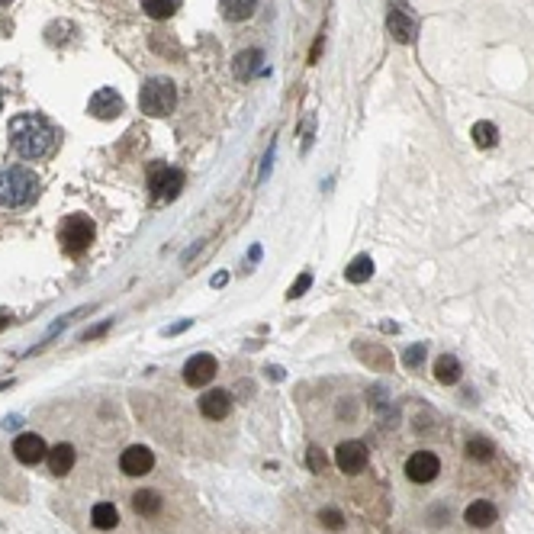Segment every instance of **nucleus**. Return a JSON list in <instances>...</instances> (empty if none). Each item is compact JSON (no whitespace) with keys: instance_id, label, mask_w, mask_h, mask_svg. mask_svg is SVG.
<instances>
[{"instance_id":"obj_35","label":"nucleus","mask_w":534,"mask_h":534,"mask_svg":"<svg viewBox=\"0 0 534 534\" xmlns=\"http://www.w3.org/2000/svg\"><path fill=\"white\" fill-rule=\"evenodd\" d=\"M0 106H4V94H0Z\"/></svg>"},{"instance_id":"obj_15","label":"nucleus","mask_w":534,"mask_h":534,"mask_svg":"<svg viewBox=\"0 0 534 534\" xmlns=\"http://www.w3.org/2000/svg\"><path fill=\"white\" fill-rule=\"evenodd\" d=\"M496 518H499V508L489 499H473L470 506L464 508V521L470 528H489V525H496Z\"/></svg>"},{"instance_id":"obj_1","label":"nucleus","mask_w":534,"mask_h":534,"mask_svg":"<svg viewBox=\"0 0 534 534\" xmlns=\"http://www.w3.org/2000/svg\"><path fill=\"white\" fill-rule=\"evenodd\" d=\"M7 139L10 148H13L16 158L23 161H42L55 152V142H58V132L49 119L42 113H20V116L10 119V129H7Z\"/></svg>"},{"instance_id":"obj_5","label":"nucleus","mask_w":534,"mask_h":534,"mask_svg":"<svg viewBox=\"0 0 534 534\" xmlns=\"http://www.w3.org/2000/svg\"><path fill=\"white\" fill-rule=\"evenodd\" d=\"M184 171L181 167H171V165H155L148 171V190H152V200L155 203H171L181 196L184 190Z\"/></svg>"},{"instance_id":"obj_8","label":"nucleus","mask_w":534,"mask_h":534,"mask_svg":"<svg viewBox=\"0 0 534 534\" xmlns=\"http://www.w3.org/2000/svg\"><path fill=\"white\" fill-rule=\"evenodd\" d=\"M13 457L20 460L23 467H35L49 457V447H45V441H42L35 431H23L13 441Z\"/></svg>"},{"instance_id":"obj_12","label":"nucleus","mask_w":534,"mask_h":534,"mask_svg":"<svg viewBox=\"0 0 534 534\" xmlns=\"http://www.w3.org/2000/svg\"><path fill=\"white\" fill-rule=\"evenodd\" d=\"M87 110H91V116H97V119H116L119 113H123V97H119L113 87H100V91H94Z\"/></svg>"},{"instance_id":"obj_34","label":"nucleus","mask_w":534,"mask_h":534,"mask_svg":"<svg viewBox=\"0 0 534 534\" xmlns=\"http://www.w3.org/2000/svg\"><path fill=\"white\" fill-rule=\"evenodd\" d=\"M0 7H10V0H0Z\"/></svg>"},{"instance_id":"obj_17","label":"nucleus","mask_w":534,"mask_h":534,"mask_svg":"<svg viewBox=\"0 0 534 534\" xmlns=\"http://www.w3.org/2000/svg\"><path fill=\"white\" fill-rule=\"evenodd\" d=\"M460 377H464V367H460V361L454 357V354H441L435 361V380L444 383V386H454V383H460Z\"/></svg>"},{"instance_id":"obj_6","label":"nucleus","mask_w":534,"mask_h":534,"mask_svg":"<svg viewBox=\"0 0 534 534\" xmlns=\"http://www.w3.org/2000/svg\"><path fill=\"white\" fill-rule=\"evenodd\" d=\"M335 464H338V470L347 473V477L361 473L364 467L370 464L367 444H364V441H341L338 447H335Z\"/></svg>"},{"instance_id":"obj_16","label":"nucleus","mask_w":534,"mask_h":534,"mask_svg":"<svg viewBox=\"0 0 534 534\" xmlns=\"http://www.w3.org/2000/svg\"><path fill=\"white\" fill-rule=\"evenodd\" d=\"M49 470L55 473V477H65V473H71L74 470V460H77V454H74V447L71 444H55V447H49Z\"/></svg>"},{"instance_id":"obj_13","label":"nucleus","mask_w":534,"mask_h":534,"mask_svg":"<svg viewBox=\"0 0 534 534\" xmlns=\"http://www.w3.org/2000/svg\"><path fill=\"white\" fill-rule=\"evenodd\" d=\"M200 412L209 422H222L232 412V393H226V389H206L200 396Z\"/></svg>"},{"instance_id":"obj_33","label":"nucleus","mask_w":534,"mask_h":534,"mask_svg":"<svg viewBox=\"0 0 534 534\" xmlns=\"http://www.w3.org/2000/svg\"><path fill=\"white\" fill-rule=\"evenodd\" d=\"M7 326H10V319H7V316H0V332H4Z\"/></svg>"},{"instance_id":"obj_32","label":"nucleus","mask_w":534,"mask_h":534,"mask_svg":"<svg viewBox=\"0 0 534 534\" xmlns=\"http://www.w3.org/2000/svg\"><path fill=\"white\" fill-rule=\"evenodd\" d=\"M319 52H322V35L316 39V45H313V55H309V62H319Z\"/></svg>"},{"instance_id":"obj_25","label":"nucleus","mask_w":534,"mask_h":534,"mask_svg":"<svg viewBox=\"0 0 534 534\" xmlns=\"http://www.w3.org/2000/svg\"><path fill=\"white\" fill-rule=\"evenodd\" d=\"M425 354H428V347L425 345H409L403 351V364L409 370H416V367H422V361H425Z\"/></svg>"},{"instance_id":"obj_9","label":"nucleus","mask_w":534,"mask_h":534,"mask_svg":"<svg viewBox=\"0 0 534 534\" xmlns=\"http://www.w3.org/2000/svg\"><path fill=\"white\" fill-rule=\"evenodd\" d=\"M216 370H219V364H216L213 354H194L184 364V383L187 386H206V383L216 380Z\"/></svg>"},{"instance_id":"obj_28","label":"nucleus","mask_w":534,"mask_h":534,"mask_svg":"<svg viewBox=\"0 0 534 534\" xmlns=\"http://www.w3.org/2000/svg\"><path fill=\"white\" fill-rule=\"evenodd\" d=\"M357 354H361L367 364H377V367H383V370L389 367V354L383 351V347H370V354L367 351H357Z\"/></svg>"},{"instance_id":"obj_7","label":"nucleus","mask_w":534,"mask_h":534,"mask_svg":"<svg viewBox=\"0 0 534 534\" xmlns=\"http://www.w3.org/2000/svg\"><path fill=\"white\" fill-rule=\"evenodd\" d=\"M152 467H155V454L145 444H129V447L119 454V470H123L126 477H145V473H152Z\"/></svg>"},{"instance_id":"obj_21","label":"nucleus","mask_w":534,"mask_h":534,"mask_svg":"<svg viewBox=\"0 0 534 534\" xmlns=\"http://www.w3.org/2000/svg\"><path fill=\"white\" fill-rule=\"evenodd\" d=\"M132 508H135V515H142V518H155V515L161 512V496L155 493V489H139V493L132 496Z\"/></svg>"},{"instance_id":"obj_30","label":"nucleus","mask_w":534,"mask_h":534,"mask_svg":"<svg viewBox=\"0 0 534 534\" xmlns=\"http://www.w3.org/2000/svg\"><path fill=\"white\" fill-rule=\"evenodd\" d=\"M113 326V319H106V322H100V326H94L91 332H84V341H91V338H100V335L106 332V328Z\"/></svg>"},{"instance_id":"obj_4","label":"nucleus","mask_w":534,"mask_h":534,"mask_svg":"<svg viewBox=\"0 0 534 534\" xmlns=\"http://www.w3.org/2000/svg\"><path fill=\"white\" fill-rule=\"evenodd\" d=\"M94 235H97V229H94V222L87 219V216H81V213L68 216V219L62 222V229H58V242H62V248L68 251L71 257L84 255V251L91 248Z\"/></svg>"},{"instance_id":"obj_11","label":"nucleus","mask_w":534,"mask_h":534,"mask_svg":"<svg viewBox=\"0 0 534 534\" xmlns=\"http://www.w3.org/2000/svg\"><path fill=\"white\" fill-rule=\"evenodd\" d=\"M386 29H389V35H393L399 45H409V42H416L418 23L412 20L403 7H396V4H393V7H389V13H386Z\"/></svg>"},{"instance_id":"obj_10","label":"nucleus","mask_w":534,"mask_h":534,"mask_svg":"<svg viewBox=\"0 0 534 534\" xmlns=\"http://www.w3.org/2000/svg\"><path fill=\"white\" fill-rule=\"evenodd\" d=\"M438 473H441V460H438L435 451H416L406 460V477L412 483H431Z\"/></svg>"},{"instance_id":"obj_22","label":"nucleus","mask_w":534,"mask_h":534,"mask_svg":"<svg viewBox=\"0 0 534 534\" xmlns=\"http://www.w3.org/2000/svg\"><path fill=\"white\" fill-rule=\"evenodd\" d=\"M470 139L477 148H493L496 142H499V129H496V123H489V119H479V123H473Z\"/></svg>"},{"instance_id":"obj_18","label":"nucleus","mask_w":534,"mask_h":534,"mask_svg":"<svg viewBox=\"0 0 534 534\" xmlns=\"http://www.w3.org/2000/svg\"><path fill=\"white\" fill-rule=\"evenodd\" d=\"M370 277H374V257H370V255H357L345 267V280H347V284H367Z\"/></svg>"},{"instance_id":"obj_2","label":"nucleus","mask_w":534,"mask_h":534,"mask_svg":"<svg viewBox=\"0 0 534 534\" xmlns=\"http://www.w3.org/2000/svg\"><path fill=\"white\" fill-rule=\"evenodd\" d=\"M39 196V177L29 167H0V209H26Z\"/></svg>"},{"instance_id":"obj_26","label":"nucleus","mask_w":534,"mask_h":534,"mask_svg":"<svg viewBox=\"0 0 534 534\" xmlns=\"http://www.w3.org/2000/svg\"><path fill=\"white\" fill-rule=\"evenodd\" d=\"M319 525H326L328 531H341V528H345V515H341L338 508H322V512H319Z\"/></svg>"},{"instance_id":"obj_23","label":"nucleus","mask_w":534,"mask_h":534,"mask_svg":"<svg viewBox=\"0 0 534 534\" xmlns=\"http://www.w3.org/2000/svg\"><path fill=\"white\" fill-rule=\"evenodd\" d=\"M467 457L477 460V464H486V460H493V457H496L493 441H489V438H483V435L470 438V441H467Z\"/></svg>"},{"instance_id":"obj_14","label":"nucleus","mask_w":534,"mask_h":534,"mask_svg":"<svg viewBox=\"0 0 534 534\" xmlns=\"http://www.w3.org/2000/svg\"><path fill=\"white\" fill-rule=\"evenodd\" d=\"M238 81H251V77L264 74V52L261 49H245L235 55V65H232Z\"/></svg>"},{"instance_id":"obj_3","label":"nucleus","mask_w":534,"mask_h":534,"mask_svg":"<svg viewBox=\"0 0 534 534\" xmlns=\"http://www.w3.org/2000/svg\"><path fill=\"white\" fill-rule=\"evenodd\" d=\"M139 106L148 116H167L177 106V87L167 77H148L139 91Z\"/></svg>"},{"instance_id":"obj_20","label":"nucleus","mask_w":534,"mask_h":534,"mask_svg":"<svg viewBox=\"0 0 534 534\" xmlns=\"http://www.w3.org/2000/svg\"><path fill=\"white\" fill-rule=\"evenodd\" d=\"M91 525L97 528V531H113V528L119 525V512L113 502H97V506L91 508Z\"/></svg>"},{"instance_id":"obj_27","label":"nucleus","mask_w":534,"mask_h":534,"mask_svg":"<svg viewBox=\"0 0 534 534\" xmlns=\"http://www.w3.org/2000/svg\"><path fill=\"white\" fill-rule=\"evenodd\" d=\"M306 464H309V470H313V473H322V470H326V464H328V460H326V451L313 444V447L306 451Z\"/></svg>"},{"instance_id":"obj_31","label":"nucleus","mask_w":534,"mask_h":534,"mask_svg":"<svg viewBox=\"0 0 534 534\" xmlns=\"http://www.w3.org/2000/svg\"><path fill=\"white\" fill-rule=\"evenodd\" d=\"M184 328H190V319L177 322V326H171V328H167V332H165V335H181V332H184Z\"/></svg>"},{"instance_id":"obj_24","label":"nucleus","mask_w":534,"mask_h":534,"mask_svg":"<svg viewBox=\"0 0 534 534\" xmlns=\"http://www.w3.org/2000/svg\"><path fill=\"white\" fill-rule=\"evenodd\" d=\"M142 10L152 20H171L174 10H177V0H142Z\"/></svg>"},{"instance_id":"obj_29","label":"nucleus","mask_w":534,"mask_h":534,"mask_svg":"<svg viewBox=\"0 0 534 534\" xmlns=\"http://www.w3.org/2000/svg\"><path fill=\"white\" fill-rule=\"evenodd\" d=\"M309 287H313V274L306 271V274H299V277H296V284L290 287V293H287V296H290V299H299L306 290H309Z\"/></svg>"},{"instance_id":"obj_19","label":"nucleus","mask_w":534,"mask_h":534,"mask_svg":"<svg viewBox=\"0 0 534 534\" xmlns=\"http://www.w3.org/2000/svg\"><path fill=\"white\" fill-rule=\"evenodd\" d=\"M219 10L229 23H242L257 10V0H219Z\"/></svg>"}]
</instances>
